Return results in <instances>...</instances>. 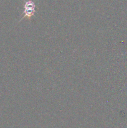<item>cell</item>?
<instances>
[{"label": "cell", "instance_id": "cell-1", "mask_svg": "<svg viewBox=\"0 0 127 128\" xmlns=\"http://www.w3.org/2000/svg\"><path fill=\"white\" fill-rule=\"evenodd\" d=\"M36 12V4L32 0L25 1L24 4V11L22 12V16L21 20L24 18L31 19L34 15Z\"/></svg>", "mask_w": 127, "mask_h": 128}]
</instances>
